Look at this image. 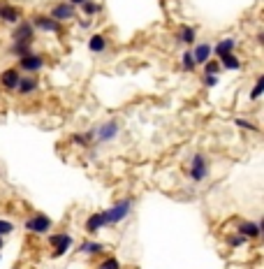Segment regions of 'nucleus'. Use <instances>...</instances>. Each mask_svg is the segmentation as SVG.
Masks as SVG:
<instances>
[{"label": "nucleus", "instance_id": "nucleus-15", "mask_svg": "<svg viewBox=\"0 0 264 269\" xmlns=\"http://www.w3.org/2000/svg\"><path fill=\"white\" fill-rule=\"evenodd\" d=\"M190 51H193V58H195V63H197V68H202L206 60L213 58V42H200L197 40L193 47H190Z\"/></svg>", "mask_w": 264, "mask_h": 269}, {"label": "nucleus", "instance_id": "nucleus-19", "mask_svg": "<svg viewBox=\"0 0 264 269\" xmlns=\"http://www.w3.org/2000/svg\"><path fill=\"white\" fill-rule=\"evenodd\" d=\"M77 249H79V253L86 255V258H98V255H102L107 251V244L100 239H86V241H81Z\"/></svg>", "mask_w": 264, "mask_h": 269}, {"label": "nucleus", "instance_id": "nucleus-11", "mask_svg": "<svg viewBox=\"0 0 264 269\" xmlns=\"http://www.w3.org/2000/svg\"><path fill=\"white\" fill-rule=\"evenodd\" d=\"M23 19V10L16 7L10 0H0V24L3 26H16Z\"/></svg>", "mask_w": 264, "mask_h": 269}, {"label": "nucleus", "instance_id": "nucleus-16", "mask_svg": "<svg viewBox=\"0 0 264 269\" xmlns=\"http://www.w3.org/2000/svg\"><path fill=\"white\" fill-rule=\"evenodd\" d=\"M174 40H176V44L190 49V47L197 42V28H195V26H190V24H181L179 28H176Z\"/></svg>", "mask_w": 264, "mask_h": 269}, {"label": "nucleus", "instance_id": "nucleus-29", "mask_svg": "<svg viewBox=\"0 0 264 269\" xmlns=\"http://www.w3.org/2000/svg\"><path fill=\"white\" fill-rule=\"evenodd\" d=\"M98 269H123V264H121V260L116 255H107V258L100 260Z\"/></svg>", "mask_w": 264, "mask_h": 269}, {"label": "nucleus", "instance_id": "nucleus-7", "mask_svg": "<svg viewBox=\"0 0 264 269\" xmlns=\"http://www.w3.org/2000/svg\"><path fill=\"white\" fill-rule=\"evenodd\" d=\"M16 70H19L21 75H40V72L46 70V56L33 51V54L16 60Z\"/></svg>", "mask_w": 264, "mask_h": 269}, {"label": "nucleus", "instance_id": "nucleus-5", "mask_svg": "<svg viewBox=\"0 0 264 269\" xmlns=\"http://www.w3.org/2000/svg\"><path fill=\"white\" fill-rule=\"evenodd\" d=\"M23 230L33 237H46L49 232H54V218L44 211H33L28 218H23Z\"/></svg>", "mask_w": 264, "mask_h": 269}, {"label": "nucleus", "instance_id": "nucleus-30", "mask_svg": "<svg viewBox=\"0 0 264 269\" xmlns=\"http://www.w3.org/2000/svg\"><path fill=\"white\" fill-rule=\"evenodd\" d=\"M202 70H204V75H215V77H220V63L215 58H211V60H206L204 65H202Z\"/></svg>", "mask_w": 264, "mask_h": 269}, {"label": "nucleus", "instance_id": "nucleus-25", "mask_svg": "<svg viewBox=\"0 0 264 269\" xmlns=\"http://www.w3.org/2000/svg\"><path fill=\"white\" fill-rule=\"evenodd\" d=\"M179 65H181V70L183 72H195L197 70V63H195V58H193V51L183 49V54H181V58H179Z\"/></svg>", "mask_w": 264, "mask_h": 269}, {"label": "nucleus", "instance_id": "nucleus-12", "mask_svg": "<svg viewBox=\"0 0 264 269\" xmlns=\"http://www.w3.org/2000/svg\"><path fill=\"white\" fill-rule=\"evenodd\" d=\"M40 88H42V81L37 79V75H21L19 86H16L14 93L19 98H33V95L40 93Z\"/></svg>", "mask_w": 264, "mask_h": 269}, {"label": "nucleus", "instance_id": "nucleus-24", "mask_svg": "<svg viewBox=\"0 0 264 269\" xmlns=\"http://www.w3.org/2000/svg\"><path fill=\"white\" fill-rule=\"evenodd\" d=\"M262 95H264V75H257L255 77L253 88H250V93H248V100L250 102H259Z\"/></svg>", "mask_w": 264, "mask_h": 269}, {"label": "nucleus", "instance_id": "nucleus-10", "mask_svg": "<svg viewBox=\"0 0 264 269\" xmlns=\"http://www.w3.org/2000/svg\"><path fill=\"white\" fill-rule=\"evenodd\" d=\"M234 232L246 237L248 241H259V237H262V220H253V218L236 220Z\"/></svg>", "mask_w": 264, "mask_h": 269}, {"label": "nucleus", "instance_id": "nucleus-17", "mask_svg": "<svg viewBox=\"0 0 264 269\" xmlns=\"http://www.w3.org/2000/svg\"><path fill=\"white\" fill-rule=\"evenodd\" d=\"M84 230H86V234H90V237H98V232L107 230V225H105V216H102V211H93V214L86 216V220H84Z\"/></svg>", "mask_w": 264, "mask_h": 269}, {"label": "nucleus", "instance_id": "nucleus-32", "mask_svg": "<svg viewBox=\"0 0 264 269\" xmlns=\"http://www.w3.org/2000/svg\"><path fill=\"white\" fill-rule=\"evenodd\" d=\"M77 28H79V30H90V28H93V19H86V16H81V19H79V16H77Z\"/></svg>", "mask_w": 264, "mask_h": 269}, {"label": "nucleus", "instance_id": "nucleus-9", "mask_svg": "<svg viewBox=\"0 0 264 269\" xmlns=\"http://www.w3.org/2000/svg\"><path fill=\"white\" fill-rule=\"evenodd\" d=\"M37 30L33 28L30 19H21L16 26H12L10 30V40L12 42H35Z\"/></svg>", "mask_w": 264, "mask_h": 269}, {"label": "nucleus", "instance_id": "nucleus-27", "mask_svg": "<svg viewBox=\"0 0 264 269\" xmlns=\"http://www.w3.org/2000/svg\"><path fill=\"white\" fill-rule=\"evenodd\" d=\"M225 244L229 246V249H246V246L250 244L248 239H246V237H241V234H236V232H232L227 237V239H225Z\"/></svg>", "mask_w": 264, "mask_h": 269}, {"label": "nucleus", "instance_id": "nucleus-28", "mask_svg": "<svg viewBox=\"0 0 264 269\" xmlns=\"http://www.w3.org/2000/svg\"><path fill=\"white\" fill-rule=\"evenodd\" d=\"M16 232V223L12 218H0V237L5 239V237H10V234Z\"/></svg>", "mask_w": 264, "mask_h": 269}, {"label": "nucleus", "instance_id": "nucleus-33", "mask_svg": "<svg viewBox=\"0 0 264 269\" xmlns=\"http://www.w3.org/2000/svg\"><path fill=\"white\" fill-rule=\"evenodd\" d=\"M67 3H70V5H72V7H77V10H79V7H81V5H84L86 0H67Z\"/></svg>", "mask_w": 264, "mask_h": 269}, {"label": "nucleus", "instance_id": "nucleus-18", "mask_svg": "<svg viewBox=\"0 0 264 269\" xmlns=\"http://www.w3.org/2000/svg\"><path fill=\"white\" fill-rule=\"evenodd\" d=\"M236 37H232V35H225V37H220L218 42H213V58L218 60V58H223V56H227V54H234L236 51Z\"/></svg>", "mask_w": 264, "mask_h": 269}, {"label": "nucleus", "instance_id": "nucleus-1", "mask_svg": "<svg viewBox=\"0 0 264 269\" xmlns=\"http://www.w3.org/2000/svg\"><path fill=\"white\" fill-rule=\"evenodd\" d=\"M132 209H135V199L132 197H118L116 202H111L107 209H102L105 225L107 228H116V225L125 223V220L132 216Z\"/></svg>", "mask_w": 264, "mask_h": 269}, {"label": "nucleus", "instance_id": "nucleus-3", "mask_svg": "<svg viewBox=\"0 0 264 269\" xmlns=\"http://www.w3.org/2000/svg\"><path fill=\"white\" fill-rule=\"evenodd\" d=\"M46 246L51 249V258L58 260V258H65V255L75 249L77 239L72 237V232H67V230H58V232L46 234Z\"/></svg>", "mask_w": 264, "mask_h": 269}, {"label": "nucleus", "instance_id": "nucleus-20", "mask_svg": "<svg viewBox=\"0 0 264 269\" xmlns=\"http://www.w3.org/2000/svg\"><path fill=\"white\" fill-rule=\"evenodd\" d=\"M70 144L77 149H90L93 146V128L90 130H75L70 134Z\"/></svg>", "mask_w": 264, "mask_h": 269}, {"label": "nucleus", "instance_id": "nucleus-6", "mask_svg": "<svg viewBox=\"0 0 264 269\" xmlns=\"http://www.w3.org/2000/svg\"><path fill=\"white\" fill-rule=\"evenodd\" d=\"M30 24H33V28H35L37 33H44V35L60 37L65 33V26L58 24L56 19H51V16L44 14V12H37V14L30 16Z\"/></svg>", "mask_w": 264, "mask_h": 269}, {"label": "nucleus", "instance_id": "nucleus-14", "mask_svg": "<svg viewBox=\"0 0 264 269\" xmlns=\"http://www.w3.org/2000/svg\"><path fill=\"white\" fill-rule=\"evenodd\" d=\"M86 47H88V51L93 56H102L109 51L111 47V40L105 35V33H90L88 40H86Z\"/></svg>", "mask_w": 264, "mask_h": 269}, {"label": "nucleus", "instance_id": "nucleus-21", "mask_svg": "<svg viewBox=\"0 0 264 269\" xmlns=\"http://www.w3.org/2000/svg\"><path fill=\"white\" fill-rule=\"evenodd\" d=\"M218 63H220V70L223 72H239L241 68H244V60L236 56V51L234 54L223 56V58H218Z\"/></svg>", "mask_w": 264, "mask_h": 269}, {"label": "nucleus", "instance_id": "nucleus-23", "mask_svg": "<svg viewBox=\"0 0 264 269\" xmlns=\"http://www.w3.org/2000/svg\"><path fill=\"white\" fill-rule=\"evenodd\" d=\"M33 42H10V47H7V54L12 56L14 60H19V58H23V56H28V54H33Z\"/></svg>", "mask_w": 264, "mask_h": 269}, {"label": "nucleus", "instance_id": "nucleus-26", "mask_svg": "<svg viewBox=\"0 0 264 269\" xmlns=\"http://www.w3.org/2000/svg\"><path fill=\"white\" fill-rule=\"evenodd\" d=\"M234 125H236L239 130H246V132H259V125L255 123L253 119H248V116H236Z\"/></svg>", "mask_w": 264, "mask_h": 269}, {"label": "nucleus", "instance_id": "nucleus-22", "mask_svg": "<svg viewBox=\"0 0 264 269\" xmlns=\"http://www.w3.org/2000/svg\"><path fill=\"white\" fill-rule=\"evenodd\" d=\"M81 16H86V19H98V16L105 12V5H102L100 0H86L84 5L79 7Z\"/></svg>", "mask_w": 264, "mask_h": 269}, {"label": "nucleus", "instance_id": "nucleus-8", "mask_svg": "<svg viewBox=\"0 0 264 269\" xmlns=\"http://www.w3.org/2000/svg\"><path fill=\"white\" fill-rule=\"evenodd\" d=\"M46 14L51 16V19H56L58 24H70V21H75L77 16H79V12H77V7H72L67 0H58V3H51L49 12Z\"/></svg>", "mask_w": 264, "mask_h": 269}, {"label": "nucleus", "instance_id": "nucleus-31", "mask_svg": "<svg viewBox=\"0 0 264 269\" xmlns=\"http://www.w3.org/2000/svg\"><path fill=\"white\" fill-rule=\"evenodd\" d=\"M218 84H220V77H215V75H202V86H204V88H215Z\"/></svg>", "mask_w": 264, "mask_h": 269}, {"label": "nucleus", "instance_id": "nucleus-4", "mask_svg": "<svg viewBox=\"0 0 264 269\" xmlns=\"http://www.w3.org/2000/svg\"><path fill=\"white\" fill-rule=\"evenodd\" d=\"M121 137V121L118 119H105L93 128V144L107 146Z\"/></svg>", "mask_w": 264, "mask_h": 269}, {"label": "nucleus", "instance_id": "nucleus-34", "mask_svg": "<svg viewBox=\"0 0 264 269\" xmlns=\"http://www.w3.org/2000/svg\"><path fill=\"white\" fill-rule=\"evenodd\" d=\"M3 246H5V239H3V237H0V251H3Z\"/></svg>", "mask_w": 264, "mask_h": 269}, {"label": "nucleus", "instance_id": "nucleus-2", "mask_svg": "<svg viewBox=\"0 0 264 269\" xmlns=\"http://www.w3.org/2000/svg\"><path fill=\"white\" fill-rule=\"evenodd\" d=\"M185 176H188L193 184H204L211 176V160L204 151H195L188 160V167H185Z\"/></svg>", "mask_w": 264, "mask_h": 269}, {"label": "nucleus", "instance_id": "nucleus-13", "mask_svg": "<svg viewBox=\"0 0 264 269\" xmlns=\"http://www.w3.org/2000/svg\"><path fill=\"white\" fill-rule=\"evenodd\" d=\"M21 72L16 70V65H10V68H3L0 70V91L5 93H14L16 86H19Z\"/></svg>", "mask_w": 264, "mask_h": 269}]
</instances>
